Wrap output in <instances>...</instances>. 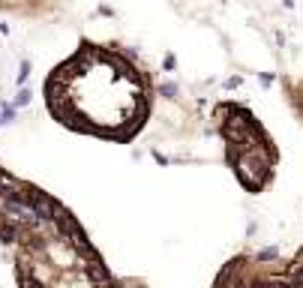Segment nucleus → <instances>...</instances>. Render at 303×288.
Segmentation results:
<instances>
[{"instance_id":"f257e3e1","label":"nucleus","mask_w":303,"mask_h":288,"mask_svg":"<svg viewBox=\"0 0 303 288\" xmlns=\"http://www.w3.org/2000/svg\"><path fill=\"white\" fill-rule=\"evenodd\" d=\"M48 108L60 123L102 138L126 141L150 114L144 75L123 54L81 45L45 84Z\"/></svg>"},{"instance_id":"f03ea898","label":"nucleus","mask_w":303,"mask_h":288,"mask_svg":"<svg viewBox=\"0 0 303 288\" xmlns=\"http://www.w3.org/2000/svg\"><path fill=\"white\" fill-rule=\"evenodd\" d=\"M18 186H21V180H15L12 174L0 171V240H6V243L15 237V228H18V222H12L9 213H6V201L15 195Z\"/></svg>"}]
</instances>
